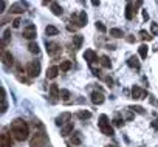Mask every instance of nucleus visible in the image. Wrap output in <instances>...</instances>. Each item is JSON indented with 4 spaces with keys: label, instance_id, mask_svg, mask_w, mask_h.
I'll use <instances>...</instances> for the list:
<instances>
[{
    "label": "nucleus",
    "instance_id": "4468645a",
    "mask_svg": "<svg viewBox=\"0 0 158 147\" xmlns=\"http://www.w3.org/2000/svg\"><path fill=\"white\" fill-rule=\"evenodd\" d=\"M0 145H2V147H13L11 136L6 135V133H2V136H0Z\"/></svg>",
    "mask_w": 158,
    "mask_h": 147
},
{
    "label": "nucleus",
    "instance_id": "6e6552de",
    "mask_svg": "<svg viewBox=\"0 0 158 147\" xmlns=\"http://www.w3.org/2000/svg\"><path fill=\"white\" fill-rule=\"evenodd\" d=\"M59 98H60V90H59V87L56 84H53L50 87V102L51 104H56L59 101Z\"/></svg>",
    "mask_w": 158,
    "mask_h": 147
},
{
    "label": "nucleus",
    "instance_id": "f8f14e48",
    "mask_svg": "<svg viewBox=\"0 0 158 147\" xmlns=\"http://www.w3.org/2000/svg\"><path fill=\"white\" fill-rule=\"evenodd\" d=\"M104 101H106V98H104L102 92H93V93H92V102H93L95 105H101Z\"/></svg>",
    "mask_w": 158,
    "mask_h": 147
},
{
    "label": "nucleus",
    "instance_id": "6ab92c4d",
    "mask_svg": "<svg viewBox=\"0 0 158 147\" xmlns=\"http://www.w3.org/2000/svg\"><path fill=\"white\" fill-rule=\"evenodd\" d=\"M0 102H2V113H5L6 108H8V104H6V96H5V88L3 87L0 88Z\"/></svg>",
    "mask_w": 158,
    "mask_h": 147
},
{
    "label": "nucleus",
    "instance_id": "58836bf2",
    "mask_svg": "<svg viewBox=\"0 0 158 147\" xmlns=\"http://www.w3.org/2000/svg\"><path fill=\"white\" fill-rule=\"evenodd\" d=\"M6 10V2H5V0H2V13Z\"/></svg>",
    "mask_w": 158,
    "mask_h": 147
},
{
    "label": "nucleus",
    "instance_id": "4c0bfd02",
    "mask_svg": "<svg viewBox=\"0 0 158 147\" xmlns=\"http://www.w3.org/2000/svg\"><path fill=\"white\" fill-rule=\"evenodd\" d=\"M20 23H22V20H20L19 17L13 20V27H14V28H19V27H20Z\"/></svg>",
    "mask_w": 158,
    "mask_h": 147
},
{
    "label": "nucleus",
    "instance_id": "c85d7f7f",
    "mask_svg": "<svg viewBox=\"0 0 158 147\" xmlns=\"http://www.w3.org/2000/svg\"><path fill=\"white\" fill-rule=\"evenodd\" d=\"M101 65H102L104 68H110V67H112V62H110V59H109L107 56H101Z\"/></svg>",
    "mask_w": 158,
    "mask_h": 147
},
{
    "label": "nucleus",
    "instance_id": "473e14b6",
    "mask_svg": "<svg viewBox=\"0 0 158 147\" xmlns=\"http://www.w3.org/2000/svg\"><path fill=\"white\" fill-rule=\"evenodd\" d=\"M60 99L68 101V99H70V92H68V90H65V88H62V90H60Z\"/></svg>",
    "mask_w": 158,
    "mask_h": 147
},
{
    "label": "nucleus",
    "instance_id": "c9c22d12",
    "mask_svg": "<svg viewBox=\"0 0 158 147\" xmlns=\"http://www.w3.org/2000/svg\"><path fill=\"white\" fill-rule=\"evenodd\" d=\"M123 124H124V121H123V119H119V118L113 119V125H115V127H121Z\"/></svg>",
    "mask_w": 158,
    "mask_h": 147
},
{
    "label": "nucleus",
    "instance_id": "7ed1b4c3",
    "mask_svg": "<svg viewBox=\"0 0 158 147\" xmlns=\"http://www.w3.org/2000/svg\"><path fill=\"white\" fill-rule=\"evenodd\" d=\"M98 125H99V130H101L104 135H107V136H112V135H113V129H112V125H110V122H109V118H107L106 115H101V116H99Z\"/></svg>",
    "mask_w": 158,
    "mask_h": 147
},
{
    "label": "nucleus",
    "instance_id": "f3484780",
    "mask_svg": "<svg viewBox=\"0 0 158 147\" xmlns=\"http://www.w3.org/2000/svg\"><path fill=\"white\" fill-rule=\"evenodd\" d=\"M73 129H74V127H73V122L70 121L68 124H65L64 127H60V135H62V136H68V135L73 133Z\"/></svg>",
    "mask_w": 158,
    "mask_h": 147
},
{
    "label": "nucleus",
    "instance_id": "2eb2a0df",
    "mask_svg": "<svg viewBox=\"0 0 158 147\" xmlns=\"http://www.w3.org/2000/svg\"><path fill=\"white\" fill-rule=\"evenodd\" d=\"M84 59L90 63V65H93V62L95 60H98V57H96V53L93 51V50H87L85 53H84Z\"/></svg>",
    "mask_w": 158,
    "mask_h": 147
},
{
    "label": "nucleus",
    "instance_id": "f704fd0d",
    "mask_svg": "<svg viewBox=\"0 0 158 147\" xmlns=\"http://www.w3.org/2000/svg\"><path fill=\"white\" fill-rule=\"evenodd\" d=\"M96 28H98L101 33H106V31H107V28H106L104 23H101V22H96Z\"/></svg>",
    "mask_w": 158,
    "mask_h": 147
},
{
    "label": "nucleus",
    "instance_id": "20e7f679",
    "mask_svg": "<svg viewBox=\"0 0 158 147\" xmlns=\"http://www.w3.org/2000/svg\"><path fill=\"white\" fill-rule=\"evenodd\" d=\"M25 73H27L30 78H37L39 73H40V63H39L37 60H31V62L27 65Z\"/></svg>",
    "mask_w": 158,
    "mask_h": 147
},
{
    "label": "nucleus",
    "instance_id": "72a5a7b5",
    "mask_svg": "<svg viewBox=\"0 0 158 147\" xmlns=\"http://www.w3.org/2000/svg\"><path fill=\"white\" fill-rule=\"evenodd\" d=\"M130 110H133V112H136V113H139V115H144V108L143 107H139V105H133V107H130Z\"/></svg>",
    "mask_w": 158,
    "mask_h": 147
},
{
    "label": "nucleus",
    "instance_id": "1a4fd4ad",
    "mask_svg": "<svg viewBox=\"0 0 158 147\" xmlns=\"http://www.w3.org/2000/svg\"><path fill=\"white\" fill-rule=\"evenodd\" d=\"M70 119H71V115H70L68 112H65V113H62V115H59V116L56 118V125L64 127L65 124H68V122H70Z\"/></svg>",
    "mask_w": 158,
    "mask_h": 147
},
{
    "label": "nucleus",
    "instance_id": "7c9ffc66",
    "mask_svg": "<svg viewBox=\"0 0 158 147\" xmlns=\"http://www.w3.org/2000/svg\"><path fill=\"white\" fill-rule=\"evenodd\" d=\"M81 133H74V135H71V142L73 144H81Z\"/></svg>",
    "mask_w": 158,
    "mask_h": 147
},
{
    "label": "nucleus",
    "instance_id": "aec40b11",
    "mask_svg": "<svg viewBox=\"0 0 158 147\" xmlns=\"http://www.w3.org/2000/svg\"><path fill=\"white\" fill-rule=\"evenodd\" d=\"M127 65H129L130 68H136V70H139V60H138V57L130 56L129 60H127Z\"/></svg>",
    "mask_w": 158,
    "mask_h": 147
},
{
    "label": "nucleus",
    "instance_id": "e433bc0d",
    "mask_svg": "<svg viewBox=\"0 0 158 147\" xmlns=\"http://www.w3.org/2000/svg\"><path fill=\"white\" fill-rule=\"evenodd\" d=\"M150 30H152V33H153L155 36H158V25H156V23H152V25H150Z\"/></svg>",
    "mask_w": 158,
    "mask_h": 147
},
{
    "label": "nucleus",
    "instance_id": "5701e85b",
    "mask_svg": "<svg viewBox=\"0 0 158 147\" xmlns=\"http://www.w3.org/2000/svg\"><path fill=\"white\" fill-rule=\"evenodd\" d=\"M59 33V30L56 28V27H53V25H48L47 28H45V34L47 36H56Z\"/></svg>",
    "mask_w": 158,
    "mask_h": 147
},
{
    "label": "nucleus",
    "instance_id": "39448f33",
    "mask_svg": "<svg viewBox=\"0 0 158 147\" xmlns=\"http://www.w3.org/2000/svg\"><path fill=\"white\" fill-rule=\"evenodd\" d=\"M47 53L51 57H57L62 53V47L59 43H56V42H47Z\"/></svg>",
    "mask_w": 158,
    "mask_h": 147
},
{
    "label": "nucleus",
    "instance_id": "37998d69",
    "mask_svg": "<svg viewBox=\"0 0 158 147\" xmlns=\"http://www.w3.org/2000/svg\"><path fill=\"white\" fill-rule=\"evenodd\" d=\"M143 17H144V19H146V20H147V19H149V14H147V11H143Z\"/></svg>",
    "mask_w": 158,
    "mask_h": 147
},
{
    "label": "nucleus",
    "instance_id": "ddd939ff",
    "mask_svg": "<svg viewBox=\"0 0 158 147\" xmlns=\"http://www.w3.org/2000/svg\"><path fill=\"white\" fill-rule=\"evenodd\" d=\"M25 3H22V2H19V3H14V5H11V8H10V13H13V14H22L23 11H25Z\"/></svg>",
    "mask_w": 158,
    "mask_h": 147
},
{
    "label": "nucleus",
    "instance_id": "4be33fe9",
    "mask_svg": "<svg viewBox=\"0 0 158 147\" xmlns=\"http://www.w3.org/2000/svg\"><path fill=\"white\" fill-rule=\"evenodd\" d=\"M51 11H53V14L54 16H62V8H60V5H57L56 2L54 3H51Z\"/></svg>",
    "mask_w": 158,
    "mask_h": 147
},
{
    "label": "nucleus",
    "instance_id": "c03bdc74",
    "mask_svg": "<svg viewBox=\"0 0 158 147\" xmlns=\"http://www.w3.org/2000/svg\"><path fill=\"white\" fill-rule=\"evenodd\" d=\"M50 2H53V0H42V5H48Z\"/></svg>",
    "mask_w": 158,
    "mask_h": 147
},
{
    "label": "nucleus",
    "instance_id": "cd10ccee",
    "mask_svg": "<svg viewBox=\"0 0 158 147\" xmlns=\"http://www.w3.org/2000/svg\"><path fill=\"white\" fill-rule=\"evenodd\" d=\"M70 68H71V62L70 60H62L60 62V67H59L60 71H68Z\"/></svg>",
    "mask_w": 158,
    "mask_h": 147
},
{
    "label": "nucleus",
    "instance_id": "a19ab883",
    "mask_svg": "<svg viewBox=\"0 0 158 147\" xmlns=\"http://www.w3.org/2000/svg\"><path fill=\"white\" fill-rule=\"evenodd\" d=\"M152 127H153V129H158V119H155V121L152 122Z\"/></svg>",
    "mask_w": 158,
    "mask_h": 147
},
{
    "label": "nucleus",
    "instance_id": "9b49d317",
    "mask_svg": "<svg viewBox=\"0 0 158 147\" xmlns=\"http://www.w3.org/2000/svg\"><path fill=\"white\" fill-rule=\"evenodd\" d=\"M2 60H3V65L5 67H13V63H14V57H13V54L11 53H8V51H2Z\"/></svg>",
    "mask_w": 158,
    "mask_h": 147
},
{
    "label": "nucleus",
    "instance_id": "2f4dec72",
    "mask_svg": "<svg viewBox=\"0 0 158 147\" xmlns=\"http://www.w3.org/2000/svg\"><path fill=\"white\" fill-rule=\"evenodd\" d=\"M139 37H141L143 40H152V36H150L147 31H144V30L139 31Z\"/></svg>",
    "mask_w": 158,
    "mask_h": 147
},
{
    "label": "nucleus",
    "instance_id": "79ce46f5",
    "mask_svg": "<svg viewBox=\"0 0 158 147\" xmlns=\"http://www.w3.org/2000/svg\"><path fill=\"white\" fill-rule=\"evenodd\" d=\"M92 5L93 6H98L99 5V0H92Z\"/></svg>",
    "mask_w": 158,
    "mask_h": 147
},
{
    "label": "nucleus",
    "instance_id": "393cba45",
    "mask_svg": "<svg viewBox=\"0 0 158 147\" xmlns=\"http://www.w3.org/2000/svg\"><path fill=\"white\" fill-rule=\"evenodd\" d=\"M10 37H11V30H6V31L3 33V39H2V47H3V48L8 45V42H10Z\"/></svg>",
    "mask_w": 158,
    "mask_h": 147
},
{
    "label": "nucleus",
    "instance_id": "dca6fc26",
    "mask_svg": "<svg viewBox=\"0 0 158 147\" xmlns=\"http://www.w3.org/2000/svg\"><path fill=\"white\" fill-rule=\"evenodd\" d=\"M73 48L74 50H79V48H81L82 47V42H84V37L81 36V34H74L73 36Z\"/></svg>",
    "mask_w": 158,
    "mask_h": 147
},
{
    "label": "nucleus",
    "instance_id": "0eeeda50",
    "mask_svg": "<svg viewBox=\"0 0 158 147\" xmlns=\"http://www.w3.org/2000/svg\"><path fill=\"white\" fill-rule=\"evenodd\" d=\"M36 34H37V30H36V25H33V23H28L25 28H23V37L25 39H34L36 37Z\"/></svg>",
    "mask_w": 158,
    "mask_h": 147
},
{
    "label": "nucleus",
    "instance_id": "bb28decb",
    "mask_svg": "<svg viewBox=\"0 0 158 147\" xmlns=\"http://www.w3.org/2000/svg\"><path fill=\"white\" fill-rule=\"evenodd\" d=\"M92 116V113L89 110H81V112H77V118L79 119H89Z\"/></svg>",
    "mask_w": 158,
    "mask_h": 147
},
{
    "label": "nucleus",
    "instance_id": "f03ea898",
    "mask_svg": "<svg viewBox=\"0 0 158 147\" xmlns=\"http://www.w3.org/2000/svg\"><path fill=\"white\" fill-rule=\"evenodd\" d=\"M47 142H48L47 135L44 133V130H40V132H36V133L31 136V139H30V147H45Z\"/></svg>",
    "mask_w": 158,
    "mask_h": 147
},
{
    "label": "nucleus",
    "instance_id": "9d476101",
    "mask_svg": "<svg viewBox=\"0 0 158 147\" xmlns=\"http://www.w3.org/2000/svg\"><path fill=\"white\" fill-rule=\"evenodd\" d=\"M146 95H147L146 90L139 88L138 85H133V87H132V96H133V99H144Z\"/></svg>",
    "mask_w": 158,
    "mask_h": 147
},
{
    "label": "nucleus",
    "instance_id": "412c9836",
    "mask_svg": "<svg viewBox=\"0 0 158 147\" xmlns=\"http://www.w3.org/2000/svg\"><path fill=\"white\" fill-rule=\"evenodd\" d=\"M133 14H135V11H133V5L129 3V5L126 6V19H127V20H132V19H133Z\"/></svg>",
    "mask_w": 158,
    "mask_h": 147
},
{
    "label": "nucleus",
    "instance_id": "a878e982",
    "mask_svg": "<svg viewBox=\"0 0 158 147\" xmlns=\"http://www.w3.org/2000/svg\"><path fill=\"white\" fill-rule=\"evenodd\" d=\"M138 53H139L141 59H146V57H147V53H149V48H147V45H141V47L138 48Z\"/></svg>",
    "mask_w": 158,
    "mask_h": 147
},
{
    "label": "nucleus",
    "instance_id": "c756f323",
    "mask_svg": "<svg viewBox=\"0 0 158 147\" xmlns=\"http://www.w3.org/2000/svg\"><path fill=\"white\" fill-rule=\"evenodd\" d=\"M28 50H30L33 54H37V53H39V45H37L36 42H31V43L28 45Z\"/></svg>",
    "mask_w": 158,
    "mask_h": 147
},
{
    "label": "nucleus",
    "instance_id": "f257e3e1",
    "mask_svg": "<svg viewBox=\"0 0 158 147\" xmlns=\"http://www.w3.org/2000/svg\"><path fill=\"white\" fill-rule=\"evenodd\" d=\"M10 130H11V136H13L14 139H17V141H25V139H28L30 127H28V124H27L25 121L16 119V121L11 124Z\"/></svg>",
    "mask_w": 158,
    "mask_h": 147
},
{
    "label": "nucleus",
    "instance_id": "ea45409f",
    "mask_svg": "<svg viewBox=\"0 0 158 147\" xmlns=\"http://www.w3.org/2000/svg\"><path fill=\"white\" fill-rule=\"evenodd\" d=\"M106 82H107V84H110V85H112V84H113V79H112V78H109V76H107V78H106Z\"/></svg>",
    "mask_w": 158,
    "mask_h": 147
},
{
    "label": "nucleus",
    "instance_id": "423d86ee",
    "mask_svg": "<svg viewBox=\"0 0 158 147\" xmlns=\"http://www.w3.org/2000/svg\"><path fill=\"white\" fill-rule=\"evenodd\" d=\"M71 20L76 23L77 28L85 27V25H87V14H85V11H81V13H77V14H73V16H71Z\"/></svg>",
    "mask_w": 158,
    "mask_h": 147
},
{
    "label": "nucleus",
    "instance_id": "a211bd4d",
    "mask_svg": "<svg viewBox=\"0 0 158 147\" xmlns=\"http://www.w3.org/2000/svg\"><path fill=\"white\" fill-rule=\"evenodd\" d=\"M59 67H50L48 70H47V79H54L57 75H59Z\"/></svg>",
    "mask_w": 158,
    "mask_h": 147
},
{
    "label": "nucleus",
    "instance_id": "b1692460",
    "mask_svg": "<svg viewBox=\"0 0 158 147\" xmlns=\"http://www.w3.org/2000/svg\"><path fill=\"white\" fill-rule=\"evenodd\" d=\"M110 36H113V37H116V39H121V37H124V33H123V30H119V28H112V30H110Z\"/></svg>",
    "mask_w": 158,
    "mask_h": 147
}]
</instances>
